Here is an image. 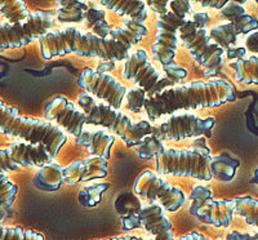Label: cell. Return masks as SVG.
<instances>
[{"label": "cell", "mask_w": 258, "mask_h": 240, "mask_svg": "<svg viewBox=\"0 0 258 240\" xmlns=\"http://www.w3.org/2000/svg\"><path fill=\"white\" fill-rule=\"evenodd\" d=\"M123 225H124V228H125V230H133V228L142 227L141 221H140V217H138V214H136V216L126 217V218H123Z\"/></svg>", "instance_id": "obj_44"}, {"label": "cell", "mask_w": 258, "mask_h": 240, "mask_svg": "<svg viewBox=\"0 0 258 240\" xmlns=\"http://www.w3.org/2000/svg\"><path fill=\"white\" fill-rule=\"evenodd\" d=\"M212 196H213V194H212V190L209 188H207V186H195L190 195V213L197 214L198 209L202 208L208 200H211Z\"/></svg>", "instance_id": "obj_33"}, {"label": "cell", "mask_w": 258, "mask_h": 240, "mask_svg": "<svg viewBox=\"0 0 258 240\" xmlns=\"http://www.w3.org/2000/svg\"><path fill=\"white\" fill-rule=\"evenodd\" d=\"M190 20L192 21L194 24L197 25L199 29H207V25L209 24L211 17H209L208 13L206 12H198L195 13V15H192V17H191Z\"/></svg>", "instance_id": "obj_42"}, {"label": "cell", "mask_w": 258, "mask_h": 240, "mask_svg": "<svg viewBox=\"0 0 258 240\" xmlns=\"http://www.w3.org/2000/svg\"><path fill=\"white\" fill-rule=\"evenodd\" d=\"M115 209L121 216V218L140 214L142 209L141 200L136 194L124 193L117 196L115 200Z\"/></svg>", "instance_id": "obj_27"}, {"label": "cell", "mask_w": 258, "mask_h": 240, "mask_svg": "<svg viewBox=\"0 0 258 240\" xmlns=\"http://www.w3.org/2000/svg\"><path fill=\"white\" fill-rule=\"evenodd\" d=\"M0 15L11 25L25 22L30 17L27 4L22 0H2L0 2Z\"/></svg>", "instance_id": "obj_22"}, {"label": "cell", "mask_w": 258, "mask_h": 240, "mask_svg": "<svg viewBox=\"0 0 258 240\" xmlns=\"http://www.w3.org/2000/svg\"><path fill=\"white\" fill-rule=\"evenodd\" d=\"M78 105L87 116V124L107 128L116 133L126 146H140L144 138L153 135V126L147 120L133 123L131 117L105 102L97 101L87 92H82Z\"/></svg>", "instance_id": "obj_4"}, {"label": "cell", "mask_w": 258, "mask_h": 240, "mask_svg": "<svg viewBox=\"0 0 258 240\" xmlns=\"http://www.w3.org/2000/svg\"><path fill=\"white\" fill-rule=\"evenodd\" d=\"M250 184L258 185V169L254 172V176H253V178L250 179Z\"/></svg>", "instance_id": "obj_49"}, {"label": "cell", "mask_w": 258, "mask_h": 240, "mask_svg": "<svg viewBox=\"0 0 258 240\" xmlns=\"http://www.w3.org/2000/svg\"><path fill=\"white\" fill-rule=\"evenodd\" d=\"M121 75L125 80H131L137 84V87H141L146 92L147 98H153L165 89L174 87V83L169 78H163L154 68L149 59V54L142 48L129 54L124 62Z\"/></svg>", "instance_id": "obj_9"}, {"label": "cell", "mask_w": 258, "mask_h": 240, "mask_svg": "<svg viewBox=\"0 0 258 240\" xmlns=\"http://www.w3.org/2000/svg\"><path fill=\"white\" fill-rule=\"evenodd\" d=\"M7 150L11 159L20 167L41 168L54 161L47 146L41 144H29L24 141H17L9 145Z\"/></svg>", "instance_id": "obj_14"}, {"label": "cell", "mask_w": 258, "mask_h": 240, "mask_svg": "<svg viewBox=\"0 0 258 240\" xmlns=\"http://www.w3.org/2000/svg\"><path fill=\"white\" fill-rule=\"evenodd\" d=\"M20 169V165L16 164L15 161L11 159V156H9L8 150L0 149V172H17Z\"/></svg>", "instance_id": "obj_39"}, {"label": "cell", "mask_w": 258, "mask_h": 240, "mask_svg": "<svg viewBox=\"0 0 258 240\" xmlns=\"http://www.w3.org/2000/svg\"><path fill=\"white\" fill-rule=\"evenodd\" d=\"M179 39L190 50L195 61L204 68L207 78L220 75L225 49L209 38L208 30L199 29L192 21L187 20L179 29Z\"/></svg>", "instance_id": "obj_7"}, {"label": "cell", "mask_w": 258, "mask_h": 240, "mask_svg": "<svg viewBox=\"0 0 258 240\" xmlns=\"http://www.w3.org/2000/svg\"><path fill=\"white\" fill-rule=\"evenodd\" d=\"M232 24L235 25L239 34H250L254 30H258L257 17H254L252 15H248V13L240 16V17L236 18L235 21H232Z\"/></svg>", "instance_id": "obj_36"}, {"label": "cell", "mask_w": 258, "mask_h": 240, "mask_svg": "<svg viewBox=\"0 0 258 240\" xmlns=\"http://www.w3.org/2000/svg\"><path fill=\"white\" fill-rule=\"evenodd\" d=\"M79 85L84 92L93 96L94 98L102 100L111 107H121L124 97L126 96V89L121 83L117 82L110 74L98 73L92 69H85L79 78Z\"/></svg>", "instance_id": "obj_12"}, {"label": "cell", "mask_w": 258, "mask_h": 240, "mask_svg": "<svg viewBox=\"0 0 258 240\" xmlns=\"http://www.w3.org/2000/svg\"><path fill=\"white\" fill-rule=\"evenodd\" d=\"M17 186L7 177L4 172H0V205L11 208L17 195Z\"/></svg>", "instance_id": "obj_32"}, {"label": "cell", "mask_w": 258, "mask_h": 240, "mask_svg": "<svg viewBox=\"0 0 258 240\" xmlns=\"http://www.w3.org/2000/svg\"><path fill=\"white\" fill-rule=\"evenodd\" d=\"M0 132L11 138H20L29 144L47 146L53 159L68 142V135L48 120L22 116L17 108L8 106L0 98Z\"/></svg>", "instance_id": "obj_3"}, {"label": "cell", "mask_w": 258, "mask_h": 240, "mask_svg": "<svg viewBox=\"0 0 258 240\" xmlns=\"http://www.w3.org/2000/svg\"><path fill=\"white\" fill-rule=\"evenodd\" d=\"M59 6L57 9L56 18L61 24H83L85 13L89 9L88 4L79 0H64L56 2Z\"/></svg>", "instance_id": "obj_20"}, {"label": "cell", "mask_w": 258, "mask_h": 240, "mask_svg": "<svg viewBox=\"0 0 258 240\" xmlns=\"http://www.w3.org/2000/svg\"><path fill=\"white\" fill-rule=\"evenodd\" d=\"M216 119L209 116L207 119H200L197 115L190 112L172 114L156 128H153V135L159 140L181 141L192 137H211Z\"/></svg>", "instance_id": "obj_11"}, {"label": "cell", "mask_w": 258, "mask_h": 240, "mask_svg": "<svg viewBox=\"0 0 258 240\" xmlns=\"http://www.w3.org/2000/svg\"><path fill=\"white\" fill-rule=\"evenodd\" d=\"M147 7H149L153 12L158 13V15L163 16V15H167L168 12H169V4L170 2H168V0H156V2H154V0H149V2H146Z\"/></svg>", "instance_id": "obj_40"}, {"label": "cell", "mask_w": 258, "mask_h": 240, "mask_svg": "<svg viewBox=\"0 0 258 240\" xmlns=\"http://www.w3.org/2000/svg\"><path fill=\"white\" fill-rule=\"evenodd\" d=\"M147 100V94L141 87H135L126 92V102L131 112L138 114L142 108H145V102Z\"/></svg>", "instance_id": "obj_34"}, {"label": "cell", "mask_w": 258, "mask_h": 240, "mask_svg": "<svg viewBox=\"0 0 258 240\" xmlns=\"http://www.w3.org/2000/svg\"><path fill=\"white\" fill-rule=\"evenodd\" d=\"M0 240H44V235L22 227H7L0 225Z\"/></svg>", "instance_id": "obj_29"}, {"label": "cell", "mask_w": 258, "mask_h": 240, "mask_svg": "<svg viewBox=\"0 0 258 240\" xmlns=\"http://www.w3.org/2000/svg\"><path fill=\"white\" fill-rule=\"evenodd\" d=\"M138 156L141 159H151L156 158L161 151H164V145L161 144V140H159L156 136L151 135L144 138L140 146H137Z\"/></svg>", "instance_id": "obj_31"}, {"label": "cell", "mask_w": 258, "mask_h": 240, "mask_svg": "<svg viewBox=\"0 0 258 240\" xmlns=\"http://www.w3.org/2000/svg\"><path fill=\"white\" fill-rule=\"evenodd\" d=\"M245 53H246V49L245 48H230V49H227V57H229V59H243L245 58Z\"/></svg>", "instance_id": "obj_45"}, {"label": "cell", "mask_w": 258, "mask_h": 240, "mask_svg": "<svg viewBox=\"0 0 258 240\" xmlns=\"http://www.w3.org/2000/svg\"><path fill=\"white\" fill-rule=\"evenodd\" d=\"M64 182L63 168L52 161L49 164L41 167L36 172V176L34 178V185L35 188L43 191H57Z\"/></svg>", "instance_id": "obj_19"}, {"label": "cell", "mask_w": 258, "mask_h": 240, "mask_svg": "<svg viewBox=\"0 0 258 240\" xmlns=\"http://www.w3.org/2000/svg\"><path fill=\"white\" fill-rule=\"evenodd\" d=\"M77 141L80 146H84L88 150L92 156H100L107 160L110 158V151H111L115 137L102 129L85 128L83 129L82 135L79 136V138H77Z\"/></svg>", "instance_id": "obj_17"}, {"label": "cell", "mask_w": 258, "mask_h": 240, "mask_svg": "<svg viewBox=\"0 0 258 240\" xmlns=\"http://www.w3.org/2000/svg\"><path fill=\"white\" fill-rule=\"evenodd\" d=\"M212 152L206 141L197 140L190 150L165 149L155 158L159 174H172L179 177L209 181L212 174Z\"/></svg>", "instance_id": "obj_5"}, {"label": "cell", "mask_w": 258, "mask_h": 240, "mask_svg": "<svg viewBox=\"0 0 258 240\" xmlns=\"http://www.w3.org/2000/svg\"><path fill=\"white\" fill-rule=\"evenodd\" d=\"M200 6L203 7H209V8H214V9H222L223 7L227 4L226 0H217V2H214V0H209V2H199Z\"/></svg>", "instance_id": "obj_46"}, {"label": "cell", "mask_w": 258, "mask_h": 240, "mask_svg": "<svg viewBox=\"0 0 258 240\" xmlns=\"http://www.w3.org/2000/svg\"><path fill=\"white\" fill-rule=\"evenodd\" d=\"M238 35H240V34L232 22L218 25L209 31V38L225 50L230 49L236 43Z\"/></svg>", "instance_id": "obj_25"}, {"label": "cell", "mask_w": 258, "mask_h": 240, "mask_svg": "<svg viewBox=\"0 0 258 240\" xmlns=\"http://www.w3.org/2000/svg\"><path fill=\"white\" fill-rule=\"evenodd\" d=\"M106 240H155V239H141V237H136V236H120V237H112V239H106ZM177 240H211V239L206 237L204 235L199 234V232H190V234L179 237V239Z\"/></svg>", "instance_id": "obj_41"}, {"label": "cell", "mask_w": 258, "mask_h": 240, "mask_svg": "<svg viewBox=\"0 0 258 240\" xmlns=\"http://www.w3.org/2000/svg\"><path fill=\"white\" fill-rule=\"evenodd\" d=\"M226 240H252V235L241 234L239 231H232L231 234L227 235Z\"/></svg>", "instance_id": "obj_47"}, {"label": "cell", "mask_w": 258, "mask_h": 240, "mask_svg": "<svg viewBox=\"0 0 258 240\" xmlns=\"http://www.w3.org/2000/svg\"><path fill=\"white\" fill-rule=\"evenodd\" d=\"M164 70L165 74H167V78H169L174 84L181 83L187 76V71L183 68H181V66H178L177 64L167 65V66H164Z\"/></svg>", "instance_id": "obj_38"}, {"label": "cell", "mask_w": 258, "mask_h": 240, "mask_svg": "<svg viewBox=\"0 0 258 240\" xmlns=\"http://www.w3.org/2000/svg\"><path fill=\"white\" fill-rule=\"evenodd\" d=\"M83 161H84V176H83L82 182L105 178L107 176L109 165L106 159L100 158V156H91Z\"/></svg>", "instance_id": "obj_28"}, {"label": "cell", "mask_w": 258, "mask_h": 240, "mask_svg": "<svg viewBox=\"0 0 258 240\" xmlns=\"http://www.w3.org/2000/svg\"><path fill=\"white\" fill-rule=\"evenodd\" d=\"M45 120L58 126L69 135L79 138L84 126L87 124V116L82 108L77 107L66 97L59 96L53 98L45 107Z\"/></svg>", "instance_id": "obj_13"}, {"label": "cell", "mask_w": 258, "mask_h": 240, "mask_svg": "<svg viewBox=\"0 0 258 240\" xmlns=\"http://www.w3.org/2000/svg\"><path fill=\"white\" fill-rule=\"evenodd\" d=\"M54 13L38 11L30 15L25 22L11 25L0 24V50L20 48L39 40L54 26Z\"/></svg>", "instance_id": "obj_8"}, {"label": "cell", "mask_w": 258, "mask_h": 240, "mask_svg": "<svg viewBox=\"0 0 258 240\" xmlns=\"http://www.w3.org/2000/svg\"><path fill=\"white\" fill-rule=\"evenodd\" d=\"M221 13H222L223 17L229 20V22H232V21L240 17V16L245 15L246 12L245 8L240 3H238V2H227V4L221 9Z\"/></svg>", "instance_id": "obj_37"}, {"label": "cell", "mask_w": 258, "mask_h": 240, "mask_svg": "<svg viewBox=\"0 0 258 240\" xmlns=\"http://www.w3.org/2000/svg\"><path fill=\"white\" fill-rule=\"evenodd\" d=\"M110 188V184H97L83 189L79 193V202L84 207H96L102 199L103 191Z\"/></svg>", "instance_id": "obj_30"}, {"label": "cell", "mask_w": 258, "mask_h": 240, "mask_svg": "<svg viewBox=\"0 0 258 240\" xmlns=\"http://www.w3.org/2000/svg\"><path fill=\"white\" fill-rule=\"evenodd\" d=\"M235 200V213H238L250 226L258 227V199L249 196L236 198Z\"/></svg>", "instance_id": "obj_26"}, {"label": "cell", "mask_w": 258, "mask_h": 240, "mask_svg": "<svg viewBox=\"0 0 258 240\" xmlns=\"http://www.w3.org/2000/svg\"><path fill=\"white\" fill-rule=\"evenodd\" d=\"M85 24L89 30H92V34L100 36L102 39L110 38L111 27L106 21V12L101 8H89L85 13Z\"/></svg>", "instance_id": "obj_24"}, {"label": "cell", "mask_w": 258, "mask_h": 240, "mask_svg": "<svg viewBox=\"0 0 258 240\" xmlns=\"http://www.w3.org/2000/svg\"><path fill=\"white\" fill-rule=\"evenodd\" d=\"M252 240H258V232L255 235H252Z\"/></svg>", "instance_id": "obj_50"}, {"label": "cell", "mask_w": 258, "mask_h": 240, "mask_svg": "<svg viewBox=\"0 0 258 240\" xmlns=\"http://www.w3.org/2000/svg\"><path fill=\"white\" fill-rule=\"evenodd\" d=\"M235 78L244 84H258V56L243 58L231 64Z\"/></svg>", "instance_id": "obj_23"}, {"label": "cell", "mask_w": 258, "mask_h": 240, "mask_svg": "<svg viewBox=\"0 0 258 240\" xmlns=\"http://www.w3.org/2000/svg\"><path fill=\"white\" fill-rule=\"evenodd\" d=\"M142 227L147 232L153 234L155 240H176L173 235L172 223L165 217L163 207L158 203H151L141 209L140 214Z\"/></svg>", "instance_id": "obj_15"}, {"label": "cell", "mask_w": 258, "mask_h": 240, "mask_svg": "<svg viewBox=\"0 0 258 240\" xmlns=\"http://www.w3.org/2000/svg\"><path fill=\"white\" fill-rule=\"evenodd\" d=\"M239 165H240L239 160L231 158L227 154H221V155L212 158V174L214 178L220 179V181H231L234 179Z\"/></svg>", "instance_id": "obj_21"}, {"label": "cell", "mask_w": 258, "mask_h": 240, "mask_svg": "<svg viewBox=\"0 0 258 240\" xmlns=\"http://www.w3.org/2000/svg\"><path fill=\"white\" fill-rule=\"evenodd\" d=\"M246 49L253 53H258V30L257 31L250 32L249 35L245 39Z\"/></svg>", "instance_id": "obj_43"}, {"label": "cell", "mask_w": 258, "mask_h": 240, "mask_svg": "<svg viewBox=\"0 0 258 240\" xmlns=\"http://www.w3.org/2000/svg\"><path fill=\"white\" fill-rule=\"evenodd\" d=\"M63 176L64 182L69 185H75L78 182H82L83 176H84V161H74L73 164L69 165L68 168H64Z\"/></svg>", "instance_id": "obj_35"}, {"label": "cell", "mask_w": 258, "mask_h": 240, "mask_svg": "<svg viewBox=\"0 0 258 240\" xmlns=\"http://www.w3.org/2000/svg\"><path fill=\"white\" fill-rule=\"evenodd\" d=\"M235 213V200H208L195 216L202 222L217 227H229Z\"/></svg>", "instance_id": "obj_16"}, {"label": "cell", "mask_w": 258, "mask_h": 240, "mask_svg": "<svg viewBox=\"0 0 258 240\" xmlns=\"http://www.w3.org/2000/svg\"><path fill=\"white\" fill-rule=\"evenodd\" d=\"M133 191L141 199L158 202L169 212L178 211L186 203V195L181 189L169 185L153 170H145L137 177Z\"/></svg>", "instance_id": "obj_10"}, {"label": "cell", "mask_w": 258, "mask_h": 240, "mask_svg": "<svg viewBox=\"0 0 258 240\" xmlns=\"http://www.w3.org/2000/svg\"><path fill=\"white\" fill-rule=\"evenodd\" d=\"M235 100V89L225 79L209 82H191L183 85H174L153 98H147L145 110L150 120H159L164 115L176 114L179 110H198L218 107Z\"/></svg>", "instance_id": "obj_2"}, {"label": "cell", "mask_w": 258, "mask_h": 240, "mask_svg": "<svg viewBox=\"0 0 258 240\" xmlns=\"http://www.w3.org/2000/svg\"><path fill=\"white\" fill-rule=\"evenodd\" d=\"M257 3H258V2H257Z\"/></svg>", "instance_id": "obj_51"}, {"label": "cell", "mask_w": 258, "mask_h": 240, "mask_svg": "<svg viewBox=\"0 0 258 240\" xmlns=\"http://www.w3.org/2000/svg\"><path fill=\"white\" fill-rule=\"evenodd\" d=\"M191 9V2L188 0H173L169 4V12L167 15L159 16L153 54L154 58L163 66L174 64V56L178 47L179 29L187 21Z\"/></svg>", "instance_id": "obj_6"}, {"label": "cell", "mask_w": 258, "mask_h": 240, "mask_svg": "<svg viewBox=\"0 0 258 240\" xmlns=\"http://www.w3.org/2000/svg\"><path fill=\"white\" fill-rule=\"evenodd\" d=\"M101 6L112 9L120 16H128L137 24L144 25L149 17V9L144 0H101Z\"/></svg>", "instance_id": "obj_18"}, {"label": "cell", "mask_w": 258, "mask_h": 240, "mask_svg": "<svg viewBox=\"0 0 258 240\" xmlns=\"http://www.w3.org/2000/svg\"><path fill=\"white\" fill-rule=\"evenodd\" d=\"M147 32L149 30L145 25L129 18L124 20L123 26L111 29L107 39L92 32H83L78 27H66L45 34L39 39V45L45 59L77 53L80 57H98L105 61L120 62L128 58L131 48L138 44Z\"/></svg>", "instance_id": "obj_1"}, {"label": "cell", "mask_w": 258, "mask_h": 240, "mask_svg": "<svg viewBox=\"0 0 258 240\" xmlns=\"http://www.w3.org/2000/svg\"><path fill=\"white\" fill-rule=\"evenodd\" d=\"M114 66H115V62H110V61H105L100 65V68H98V73H103L107 70H114Z\"/></svg>", "instance_id": "obj_48"}]
</instances>
